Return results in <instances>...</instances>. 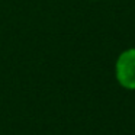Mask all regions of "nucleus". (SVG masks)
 Masks as SVG:
<instances>
[{
	"instance_id": "nucleus-1",
	"label": "nucleus",
	"mask_w": 135,
	"mask_h": 135,
	"mask_svg": "<svg viewBox=\"0 0 135 135\" xmlns=\"http://www.w3.org/2000/svg\"><path fill=\"white\" fill-rule=\"evenodd\" d=\"M116 80L123 89L135 90V48L122 51L115 65Z\"/></svg>"
}]
</instances>
